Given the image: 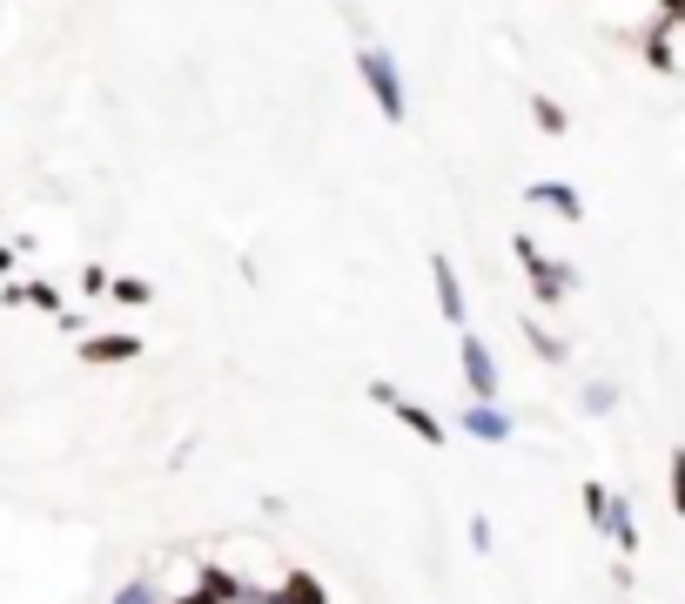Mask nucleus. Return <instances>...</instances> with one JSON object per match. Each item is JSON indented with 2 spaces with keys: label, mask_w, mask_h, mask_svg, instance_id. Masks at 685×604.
<instances>
[{
  "label": "nucleus",
  "mask_w": 685,
  "mask_h": 604,
  "mask_svg": "<svg viewBox=\"0 0 685 604\" xmlns=\"http://www.w3.org/2000/svg\"><path fill=\"white\" fill-rule=\"evenodd\" d=\"M182 604H322V584L303 578V571H290V578H282V591H256V584L229 578L222 564H209L201 584H195V597H182Z\"/></svg>",
  "instance_id": "f257e3e1"
},
{
  "label": "nucleus",
  "mask_w": 685,
  "mask_h": 604,
  "mask_svg": "<svg viewBox=\"0 0 685 604\" xmlns=\"http://www.w3.org/2000/svg\"><path fill=\"white\" fill-rule=\"evenodd\" d=\"M370 403H383V410H390L396 423H411V430H417V436L430 443V451H443V423H437V417L424 410V403H411V396H403L396 383H383V377H377V383H370Z\"/></svg>",
  "instance_id": "f03ea898"
},
{
  "label": "nucleus",
  "mask_w": 685,
  "mask_h": 604,
  "mask_svg": "<svg viewBox=\"0 0 685 604\" xmlns=\"http://www.w3.org/2000/svg\"><path fill=\"white\" fill-rule=\"evenodd\" d=\"M363 81H370V95H377V108L390 114V121H403V81H396V61L383 54V48H363Z\"/></svg>",
  "instance_id": "7ed1b4c3"
},
{
  "label": "nucleus",
  "mask_w": 685,
  "mask_h": 604,
  "mask_svg": "<svg viewBox=\"0 0 685 604\" xmlns=\"http://www.w3.org/2000/svg\"><path fill=\"white\" fill-rule=\"evenodd\" d=\"M464 383H470V403H498V362H491V349H484L477 336H464Z\"/></svg>",
  "instance_id": "20e7f679"
},
{
  "label": "nucleus",
  "mask_w": 685,
  "mask_h": 604,
  "mask_svg": "<svg viewBox=\"0 0 685 604\" xmlns=\"http://www.w3.org/2000/svg\"><path fill=\"white\" fill-rule=\"evenodd\" d=\"M517 262L538 275V296H545V303H558L564 289H572V269H564V262H551V256H538V242H517Z\"/></svg>",
  "instance_id": "39448f33"
},
{
  "label": "nucleus",
  "mask_w": 685,
  "mask_h": 604,
  "mask_svg": "<svg viewBox=\"0 0 685 604\" xmlns=\"http://www.w3.org/2000/svg\"><path fill=\"white\" fill-rule=\"evenodd\" d=\"M464 430H470L477 443H511V430H517V423L498 410V403H470V410H464Z\"/></svg>",
  "instance_id": "423d86ee"
},
{
  "label": "nucleus",
  "mask_w": 685,
  "mask_h": 604,
  "mask_svg": "<svg viewBox=\"0 0 685 604\" xmlns=\"http://www.w3.org/2000/svg\"><path fill=\"white\" fill-rule=\"evenodd\" d=\"M142 356V336H95L81 343V362H135Z\"/></svg>",
  "instance_id": "0eeeda50"
},
{
  "label": "nucleus",
  "mask_w": 685,
  "mask_h": 604,
  "mask_svg": "<svg viewBox=\"0 0 685 604\" xmlns=\"http://www.w3.org/2000/svg\"><path fill=\"white\" fill-rule=\"evenodd\" d=\"M430 275H437V309L451 316V322H464V289H457V269H451V256H437V262H430Z\"/></svg>",
  "instance_id": "6e6552de"
},
{
  "label": "nucleus",
  "mask_w": 685,
  "mask_h": 604,
  "mask_svg": "<svg viewBox=\"0 0 685 604\" xmlns=\"http://www.w3.org/2000/svg\"><path fill=\"white\" fill-rule=\"evenodd\" d=\"M604 538H612L625 557L638 551V517H632V504H625V497H612V517H604Z\"/></svg>",
  "instance_id": "1a4fd4ad"
},
{
  "label": "nucleus",
  "mask_w": 685,
  "mask_h": 604,
  "mask_svg": "<svg viewBox=\"0 0 685 604\" xmlns=\"http://www.w3.org/2000/svg\"><path fill=\"white\" fill-rule=\"evenodd\" d=\"M531 201H545V209H558L564 222H578V215H585V209H578V195H572V188H551V182H538V188H531Z\"/></svg>",
  "instance_id": "9d476101"
},
{
  "label": "nucleus",
  "mask_w": 685,
  "mask_h": 604,
  "mask_svg": "<svg viewBox=\"0 0 685 604\" xmlns=\"http://www.w3.org/2000/svg\"><path fill=\"white\" fill-rule=\"evenodd\" d=\"M585 517H591V531H604V517H612V491L604 483H585Z\"/></svg>",
  "instance_id": "9b49d317"
},
{
  "label": "nucleus",
  "mask_w": 685,
  "mask_h": 604,
  "mask_svg": "<svg viewBox=\"0 0 685 604\" xmlns=\"http://www.w3.org/2000/svg\"><path fill=\"white\" fill-rule=\"evenodd\" d=\"M108 296H114V303H135V309H142V303H148L155 289H148L142 275H121V282H108Z\"/></svg>",
  "instance_id": "f8f14e48"
},
{
  "label": "nucleus",
  "mask_w": 685,
  "mask_h": 604,
  "mask_svg": "<svg viewBox=\"0 0 685 604\" xmlns=\"http://www.w3.org/2000/svg\"><path fill=\"white\" fill-rule=\"evenodd\" d=\"M114 604H161V591H155V578H129L114 591Z\"/></svg>",
  "instance_id": "ddd939ff"
},
{
  "label": "nucleus",
  "mask_w": 685,
  "mask_h": 604,
  "mask_svg": "<svg viewBox=\"0 0 685 604\" xmlns=\"http://www.w3.org/2000/svg\"><path fill=\"white\" fill-rule=\"evenodd\" d=\"M8 303H34V309H61V296L48 282H27V289H8Z\"/></svg>",
  "instance_id": "4468645a"
},
{
  "label": "nucleus",
  "mask_w": 685,
  "mask_h": 604,
  "mask_svg": "<svg viewBox=\"0 0 685 604\" xmlns=\"http://www.w3.org/2000/svg\"><path fill=\"white\" fill-rule=\"evenodd\" d=\"M531 114L545 121V135H564V108H558L551 95H531Z\"/></svg>",
  "instance_id": "2eb2a0df"
},
{
  "label": "nucleus",
  "mask_w": 685,
  "mask_h": 604,
  "mask_svg": "<svg viewBox=\"0 0 685 604\" xmlns=\"http://www.w3.org/2000/svg\"><path fill=\"white\" fill-rule=\"evenodd\" d=\"M665 483H672V510L685 517V451H672V464H665Z\"/></svg>",
  "instance_id": "dca6fc26"
},
{
  "label": "nucleus",
  "mask_w": 685,
  "mask_h": 604,
  "mask_svg": "<svg viewBox=\"0 0 685 604\" xmlns=\"http://www.w3.org/2000/svg\"><path fill=\"white\" fill-rule=\"evenodd\" d=\"M612 403H619L612 383H591V390H585V410H591V417H612Z\"/></svg>",
  "instance_id": "f3484780"
},
{
  "label": "nucleus",
  "mask_w": 685,
  "mask_h": 604,
  "mask_svg": "<svg viewBox=\"0 0 685 604\" xmlns=\"http://www.w3.org/2000/svg\"><path fill=\"white\" fill-rule=\"evenodd\" d=\"M498 531H491V517H470V551H491Z\"/></svg>",
  "instance_id": "a211bd4d"
},
{
  "label": "nucleus",
  "mask_w": 685,
  "mask_h": 604,
  "mask_svg": "<svg viewBox=\"0 0 685 604\" xmlns=\"http://www.w3.org/2000/svg\"><path fill=\"white\" fill-rule=\"evenodd\" d=\"M531 343H538V356H545V362H558V356H564V343H558L551 330H531Z\"/></svg>",
  "instance_id": "6ab92c4d"
},
{
  "label": "nucleus",
  "mask_w": 685,
  "mask_h": 604,
  "mask_svg": "<svg viewBox=\"0 0 685 604\" xmlns=\"http://www.w3.org/2000/svg\"><path fill=\"white\" fill-rule=\"evenodd\" d=\"M0 269H8V249H0Z\"/></svg>",
  "instance_id": "aec40b11"
}]
</instances>
